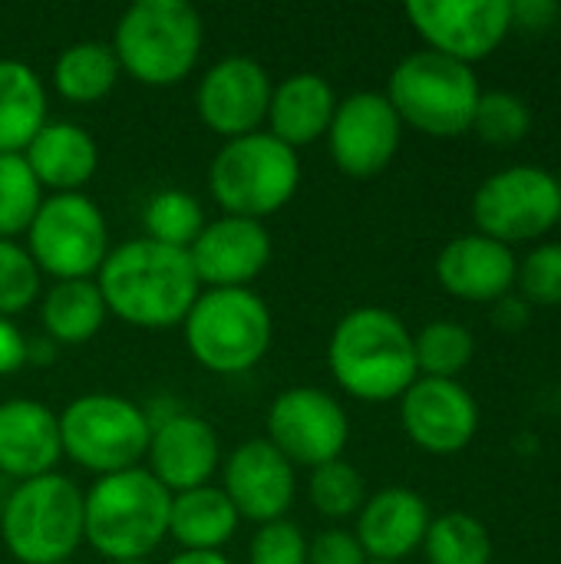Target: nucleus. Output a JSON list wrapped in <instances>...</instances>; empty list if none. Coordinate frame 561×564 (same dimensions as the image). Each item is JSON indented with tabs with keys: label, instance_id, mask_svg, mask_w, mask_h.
<instances>
[{
	"label": "nucleus",
	"instance_id": "obj_1",
	"mask_svg": "<svg viewBox=\"0 0 561 564\" xmlns=\"http://www.w3.org/2000/svg\"><path fill=\"white\" fill-rule=\"evenodd\" d=\"M96 274L106 311L142 330L182 324L202 294L188 251L149 238L112 248Z\"/></svg>",
	"mask_w": 561,
	"mask_h": 564
},
{
	"label": "nucleus",
	"instance_id": "obj_2",
	"mask_svg": "<svg viewBox=\"0 0 561 564\" xmlns=\"http://www.w3.org/2000/svg\"><path fill=\"white\" fill-rule=\"evenodd\" d=\"M327 364L341 390L364 403L400 400L420 377L413 334L387 307H357L344 314L331 334Z\"/></svg>",
	"mask_w": 561,
	"mask_h": 564
},
{
	"label": "nucleus",
	"instance_id": "obj_3",
	"mask_svg": "<svg viewBox=\"0 0 561 564\" xmlns=\"http://www.w3.org/2000/svg\"><path fill=\"white\" fill-rule=\"evenodd\" d=\"M172 492L149 469L99 476L83 496V539L109 562L145 558L169 535Z\"/></svg>",
	"mask_w": 561,
	"mask_h": 564
},
{
	"label": "nucleus",
	"instance_id": "obj_4",
	"mask_svg": "<svg viewBox=\"0 0 561 564\" xmlns=\"http://www.w3.org/2000/svg\"><path fill=\"white\" fill-rule=\"evenodd\" d=\"M119 69L145 86L182 83L202 53V17L185 0H136L116 23Z\"/></svg>",
	"mask_w": 561,
	"mask_h": 564
},
{
	"label": "nucleus",
	"instance_id": "obj_5",
	"mask_svg": "<svg viewBox=\"0 0 561 564\" xmlns=\"http://www.w3.org/2000/svg\"><path fill=\"white\" fill-rule=\"evenodd\" d=\"M479 93L473 66L433 50H417L397 63L384 96L403 126L433 139H456L470 132Z\"/></svg>",
	"mask_w": 561,
	"mask_h": 564
},
{
	"label": "nucleus",
	"instance_id": "obj_6",
	"mask_svg": "<svg viewBox=\"0 0 561 564\" xmlns=\"http://www.w3.org/2000/svg\"><path fill=\"white\" fill-rule=\"evenodd\" d=\"M182 324L192 357L222 377L258 367L274 334L268 304L248 288L202 291Z\"/></svg>",
	"mask_w": 561,
	"mask_h": 564
},
{
	"label": "nucleus",
	"instance_id": "obj_7",
	"mask_svg": "<svg viewBox=\"0 0 561 564\" xmlns=\"http://www.w3.org/2000/svg\"><path fill=\"white\" fill-rule=\"evenodd\" d=\"M298 182V152L278 142L271 132L228 139L208 169V188L222 212L251 221L281 212L294 198Z\"/></svg>",
	"mask_w": 561,
	"mask_h": 564
},
{
	"label": "nucleus",
	"instance_id": "obj_8",
	"mask_svg": "<svg viewBox=\"0 0 561 564\" xmlns=\"http://www.w3.org/2000/svg\"><path fill=\"white\" fill-rule=\"evenodd\" d=\"M0 532L20 564L66 562L83 542V492L56 473L26 479L3 506Z\"/></svg>",
	"mask_w": 561,
	"mask_h": 564
},
{
	"label": "nucleus",
	"instance_id": "obj_9",
	"mask_svg": "<svg viewBox=\"0 0 561 564\" xmlns=\"http://www.w3.org/2000/svg\"><path fill=\"white\" fill-rule=\"evenodd\" d=\"M149 413L116 393H86L60 413L63 456L99 476L136 469L149 453Z\"/></svg>",
	"mask_w": 561,
	"mask_h": 564
},
{
	"label": "nucleus",
	"instance_id": "obj_10",
	"mask_svg": "<svg viewBox=\"0 0 561 564\" xmlns=\"http://www.w3.org/2000/svg\"><path fill=\"white\" fill-rule=\"evenodd\" d=\"M473 221L509 248L546 238L561 221V182L539 165L493 172L473 195Z\"/></svg>",
	"mask_w": 561,
	"mask_h": 564
},
{
	"label": "nucleus",
	"instance_id": "obj_11",
	"mask_svg": "<svg viewBox=\"0 0 561 564\" xmlns=\"http://www.w3.org/2000/svg\"><path fill=\"white\" fill-rule=\"evenodd\" d=\"M30 235V258L36 271L53 274L56 281H79L103 268L109 254V228L99 205L83 192L50 195Z\"/></svg>",
	"mask_w": 561,
	"mask_h": 564
},
{
	"label": "nucleus",
	"instance_id": "obj_12",
	"mask_svg": "<svg viewBox=\"0 0 561 564\" xmlns=\"http://www.w3.org/2000/svg\"><path fill=\"white\" fill-rule=\"evenodd\" d=\"M407 20L427 40V50L473 66L509 36L513 0H410Z\"/></svg>",
	"mask_w": 561,
	"mask_h": 564
},
{
	"label": "nucleus",
	"instance_id": "obj_13",
	"mask_svg": "<svg viewBox=\"0 0 561 564\" xmlns=\"http://www.w3.org/2000/svg\"><path fill=\"white\" fill-rule=\"evenodd\" d=\"M350 440V423L344 406L317 390V387H294L278 393L268 413V443L291 463V466H324L341 459Z\"/></svg>",
	"mask_w": 561,
	"mask_h": 564
},
{
	"label": "nucleus",
	"instance_id": "obj_14",
	"mask_svg": "<svg viewBox=\"0 0 561 564\" xmlns=\"http://www.w3.org/2000/svg\"><path fill=\"white\" fill-rule=\"evenodd\" d=\"M403 122L384 93H354L337 102L327 145L334 165L350 178L380 175L400 149Z\"/></svg>",
	"mask_w": 561,
	"mask_h": 564
},
{
	"label": "nucleus",
	"instance_id": "obj_15",
	"mask_svg": "<svg viewBox=\"0 0 561 564\" xmlns=\"http://www.w3.org/2000/svg\"><path fill=\"white\" fill-rule=\"evenodd\" d=\"M400 423L423 453L456 456L479 430V406L460 380L417 377L400 397Z\"/></svg>",
	"mask_w": 561,
	"mask_h": 564
},
{
	"label": "nucleus",
	"instance_id": "obj_16",
	"mask_svg": "<svg viewBox=\"0 0 561 564\" xmlns=\"http://www.w3.org/2000/svg\"><path fill=\"white\" fill-rule=\"evenodd\" d=\"M271 93V76L258 59L225 56L202 76L195 102L202 122L212 132L225 139H241L258 132V126L268 119Z\"/></svg>",
	"mask_w": 561,
	"mask_h": 564
},
{
	"label": "nucleus",
	"instance_id": "obj_17",
	"mask_svg": "<svg viewBox=\"0 0 561 564\" xmlns=\"http://www.w3.org/2000/svg\"><path fill=\"white\" fill-rule=\"evenodd\" d=\"M519 258L509 245L479 231L456 235L436 258V281L446 294L466 304H496L516 291Z\"/></svg>",
	"mask_w": 561,
	"mask_h": 564
},
{
	"label": "nucleus",
	"instance_id": "obj_18",
	"mask_svg": "<svg viewBox=\"0 0 561 564\" xmlns=\"http://www.w3.org/2000/svg\"><path fill=\"white\" fill-rule=\"evenodd\" d=\"M198 284L208 288H245L271 261V238L261 221L222 215L205 225L188 248Z\"/></svg>",
	"mask_w": 561,
	"mask_h": 564
},
{
	"label": "nucleus",
	"instance_id": "obj_19",
	"mask_svg": "<svg viewBox=\"0 0 561 564\" xmlns=\"http://www.w3.org/2000/svg\"><path fill=\"white\" fill-rule=\"evenodd\" d=\"M222 492L238 519L278 522L294 502V466L268 440H248L228 456Z\"/></svg>",
	"mask_w": 561,
	"mask_h": 564
},
{
	"label": "nucleus",
	"instance_id": "obj_20",
	"mask_svg": "<svg viewBox=\"0 0 561 564\" xmlns=\"http://www.w3.org/2000/svg\"><path fill=\"white\" fill-rule=\"evenodd\" d=\"M145 456L152 466L149 473L169 492H188V489L208 486L222 459V449H218L215 430L202 416L165 413L162 420H152Z\"/></svg>",
	"mask_w": 561,
	"mask_h": 564
},
{
	"label": "nucleus",
	"instance_id": "obj_21",
	"mask_svg": "<svg viewBox=\"0 0 561 564\" xmlns=\"http://www.w3.org/2000/svg\"><path fill=\"white\" fill-rule=\"evenodd\" d=\"M430 506L423 502L420 492L393 486V489H380L377 496H370L364 502V509L357 512V542L367 555V562H387L403 564L410 558L430 529Z\"/></svg>",
	"mask_w": 561,
	"mask_h": 564
},
{
	"label": "nucleus",
	"instance_id": "obj_22",
	"mask_svg": "<svg viewBox=\"0 0 561 564\" xmlns=\"http://www.w3.org/2000/svg\"><path fill=\"white\" fill-rule=\"evenodd\" d=\"M63 456L60 416L36 400H7L0 406V473L26 482L50 476Z\"/></svg>",
	"mask_w": 561,
	"mask_h": 564
},
{
	"label": "nucleus",
	"instance_id": "obj_23",
	"mask_svg": "<svg viewBox=\"0 0 561 564\" xmlns=\"http://www.w3.org/2000/svg\"><path fill=\"white\" fill-rule=\"evenodd\" d=\"M334 109H337V96L324 76L294 73L284 83H278L271 93V106H268L271 135L298 152L301 145H311L321 135H327Z\"/></svg>",
	"mask_w": 561,
	"mask_h": 564
},
{
	"label": "nucleus",
	"instance_id": "obj_24",
	"mask_svg": "<svg viewBox=\"0 0 561 564\" xmlns=\"http://www.w3.org/2000/svg\"><path fill=\"white\" fill-rule=\"evenodd\" d=\"M23 159L36 175L40 188H53V195H63L79 192L93 178L99 165V149L83 126L46 122L23 149Z\"/></svg>",
	"mask_w": 561,
	"mask_h": 564
},
{
	"label": "nucleus",
	"instance_id": "obj_25",
	"mask_svg": "<svg viewBox=\"0 0 561 564\" xmlns=\"http://www.w3.org/2000/svg\"><path fill=\"white\" fill-rule=\"evenodd\" d=\"M238 529V512L215 486H198L172 496L169 535L185 552H218Z\"/></svg>",
	"mask_w": 561,
	"mask_h": 564
},
{
	"label": "nucleus",
	"instance_id": "obj_26",
	"mask_svg": "<svg viewBox=\"0 0 561 564\" xmlns=\"http://www.w3.org/2000/svg\"><path fill=\"white\" fill-rule=\"evenodd\" d=\"M46 126V89L20 59H0V152H23Z\"/></svg>",
	"mask_w": 561,
	"mask_h": 564
},
{
	"label": "nucleus",
	"instance_id": "obj_27",
	"mask_svg": "<svg viewBox=\"0 0 561 564\" xmlns=\"http://www.w3.org/2000/svg\"><path fill=\"white\" fill-rule=\"evenodd\" d=\"M106 301L96 281H56L40 307L43 330L53 344H86L106 321Z\"/></svg>",
	"mask_w": 561,
	"mask_h": 564
},
{
	"label": "nucleus",
	"instance_id": "obj_28",
	"mask_svg": "<svg viewBox=\"0 0 561 564\" xmlns=\"http://www.w3.org/2000/svg\"><path fill=\"white\" fill-rule=\"evenodd\" d=\"M119 79V59L109 43L83 40L66 46L53 63V86L69 102H96Z\"/></svg>",
	"mask_w": 561,
	"mask_h": 564
},
{
	"label": "nucleus",
	"instance_id": "obj_29",
	"mask_svg": "<svg viewBox=\"0 0 561 564\" xmlns=\"http://www.w3.org/2000/svg\"><path fill=\"white\" fill-rule=\"evenodd\" d=\"M423 552L430 564H489L493 562V535L476 516L446 512L430 522Z\"/></svg>",
	"mask_w": 561,
	"mask_h": 564
},
{
	"label": "nucleus",
	"instance_id": "obj_30",
	"mask_svg": "<svg viewBox=\"0 0 561 564\" xmlns=\"http://www.w3.org/2000/svg\"><path fill=\"white\" fill-rule=\"evenodd\" d=\"M476 354L473 334L456 321H433L413 337L417 373L433 380H456Z\"/></svg>",
	"mask_w": 561,
	"mask_h": 564
},
{
	"label": "nucleus",
	"instance_id": "obj_31",
	"mask_svg": "<svg viewBox=\"0 0 561 564\" xmlns=\"http://www.w3.org/2000/svg\"><path fill=\"white\" fill-rule=\"evenodd\" d=\"M43 205V188L23 152H0V238L23 235Z\"/></svg>",
	"mask_w": 561,
	"mask_h": 564
},
{
	"label": "nucleus",
	"instance_id": "obj_32",
	"mask_svg": "<svg viewBox=\"0 0 561 564\" xmlns=\"http://www.w3.org/2000/svg\"><path fill=\"white\" fill-rule=\"evenodd\" d=\"M202 228H205V212H202L198 198L182 188H165V192L152 195V202L145 205L149 241L188 251L192 241L202 235Z\"/></svg>",
	"mask_w": 561,
	"mask_h": 564
},
{
	"label": "nucleus",
	"instance_id": "obj_33",
	"mask_svg": "<svg viewBox=\"0 0 561 564\" xmlns=\"http://www.w3.org/2000/svg\"><path fill=\"white\" fill-rule=\"evenodd\" d=\"M529 129H532V109L522 96H516L509 89L479 93L470 132H476L483 142L506 149V145L522 142L529 135Z\"/></svg>",
	"mask_w": 561,
	"mask_h": 564
},
{
	"label": "nucleus",
	"instance_id": "obj_34",
	"mask_svg": "<svg viewBox=\"0 0 561 564\" xmlns=\"http://www.w3.org/2000/svg\"><path fill=\"white\" fill-rule=\"evenodd\" d=\"M308 496H311V506L327 516V519H347V516H357L367 502V486H364V476L344 463V459H334V463H324L311 473V482H308Z\"/></svg>",
	"mask_w": 561,
	"mask_h": 564
},
{
	"label": "nucleus",
	"instance_id": "obj_35",
	"mask_svg": "<svg viewBox=\"0 0 561 564\" xmlns=\"http://www.w3.org/2000/svg\"><path fill=\"white\" fill-rule=\"evenodd\" d=\"M522 301L532 307H559L561 304V241L536 245L522 261L516 274Z\"/></svg>",
	"mask_w": 561,
	"mask_h": 564
},
{
	"label": "nucleus",
	"instance_id": "obj_36",
	"mask_svg": "<svg viewBox=\"0 0 561 564\" xmlns=\"http://www.w3.org/2000/svg\"><path fill=\"white\" fill-rule=\"evenodd\" d=\"M40 294V271L26 248L0 238V317L26 311Z\"/></svg>",
	"mask_w": 561,
	"mask_h": 564
},
{
	"label": "nucleus",
	"instance_id": "obj_37",
	"mask_svg": "<svg viewBox=\"0 0 561 564\" xmlns=\"http://www.w3.org/2000/svg\"><path fill=\"white\" fill-rule=\"evenodd\" d=\"M251 564H308V539L294 522H265L248 549Z\"/></svg>",
	"mask_w": 561,
	"mask_h": 564
},
{
	"label": "nucleus",
	"instance_id": "obj_38",
	"mask_svg": "<svg viewBox=\"0 0 561 564\" xmlns=\"http://www.w3.org/2000/svg\"><path fill=\"white\" fill-rule=\"evenodd\" d=\"M308 564H367V555L357 535L344 529H327L314 542H308Z\"/></svg>",
	"mask_w": 561,
	"mask_h": 564
},
{
	"label": "nucleus",
	"instance_id": "obj_39",
	"mask_svg": "<svg viewBox=\"0 0 561 564\" xmlns=\"http://www.w3.org/2000/svg\"><path fill=\"white\" fill-rule=\"evenodd\" d=\"M561 17V7L555 0H519L513 3V26L519 23L529 33H542L549 26H555Z\"/></svg>",
	"mask_w": 561,
	"mask_h": 564
},
{
	"label": "nucleus",
	"instance_id": "obj_40",
	"mask_svg": "<svg viewBox=\"0 0 561 564\" xmlns=\"http://www.w3.org/2000/svg\"><path fill=\"white\" fill-rule=\"evenodd\" d=\"M26 364V337L17 330L13 321L0 317V377L17 373Z\"/></svg>",
	"mask_w": 561,
	"mask_h": 564
},
{
	"label": "nucleus",
	"instance_id": "obj_41",
	"mask_svg": "<svg viewBox=\"0 0 561 564\" xmlns=\"http://www.w3.org/2000/svg\"><path fill=\"white\" fill-rule=\"evenodd\" d=\"M526 321H529V304L522 297L509 294V297L496 301V324L499 327L516 330V327H526Z\"/></svg>",
	"mask_w": 561,
	"mask_h": 564
},
{
	"label": "nucleus",
	"instance_id": "obj_42",
	"mask_svg": "<svg viewBox=\"0 0 561 564\" xmlns=\"http://www.w3.org/2000/svg\"><path fill=\"white\" fill-rule=\"evenodd\" d=\"M169 564H231L225 555H218V552H182V555H175Z\"/></svg>",
	"mask_w": 561,
	"mask_h": 564
},
{
	"label": "nucleus",
	"instance_id": "obj_43",
	"mask_svg": "<svg viewBox=\"0 0 561 564\" xmlns=\"http://www.w3.org/2000/svg\"><path fill=\"white\" fill-rule=\"evenodd\" d=\"M109 564H149L145 558H122V562H109Z\"/></svg>",
	"mask_w": 561,
	"mask_h": 564
},
{
	"label": "nucleus",
	"instance_id": "obj_44",
	"mask_svg": "<svg viewBox=\"0 0 561 564\" xmlns=\"http://www.w3.org/2000/svg\"><path fill=\"white\" fill-rule=\"evenodd\" d=\"M367 564H387V562H367Z\"/></svg>",
	"mask_w": 561,
	"mask_h": 564
},
{
	"label": "nucleus",
	"instance_id": "obj_45",
	"mask_svg": "<svg viewBox=\"0 0 561 564\" xmlns=\"http://www.w3.org/2000/svg\"><path fill=\"white\" fill-rule=\"evenodd\" d=\"M60 564H69V562H60Z\"/></svg>",
	"mask_w": 561,
	"mask_h": 564
}]
</instances>
